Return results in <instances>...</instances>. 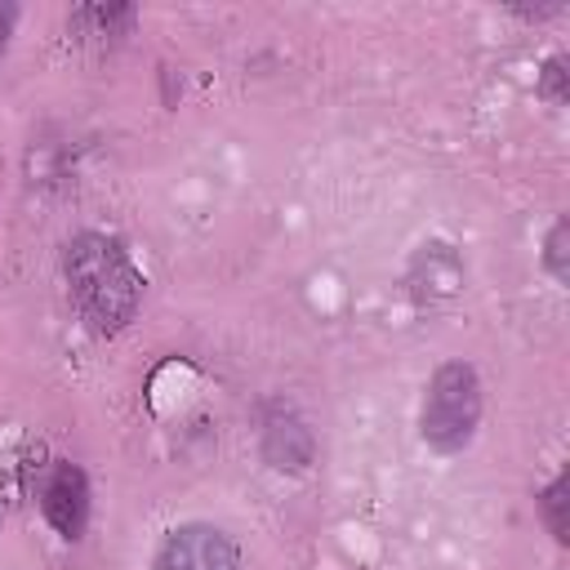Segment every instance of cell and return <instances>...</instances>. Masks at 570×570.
I'll list each match as a JSON object with an SVG mask.
<instances>
[{
	"mask_svg": "<svg viewBox=\"0 0 570 570\" xmlns=\"http://www.w3.org/2000/svg\"><path fill=\"white\" fill-rule=\"evenodd\" d=\"M263 454L272 459V468H303L312 459V432L303 428V419L285 405H276L263 423Z\"/></svg>",
	"mask_w": 570,
	"mask_h": 570,
	"instance_id": "6",
	"label": "cell"
},
{
	"mask_svg": "<svg viewBox=\"0 0 570 570\" xmlns=\"http://www.w3.org/2000/svg\"><path fill=\"white\" fill-rule=\"evenodd\" d=\"M543 94H548L552 102H566V58H552V62L543 67Z\"/></svg>",
	"mask_w": 570,
	"mask_h": 570,
	"instance_id": "10",
	"label": "cell"
},
{
	"mask_svg": "<svg viewBox=\"0 0 570 570\" xmlns=\"http://www.w3.org/2000/svg\"><path fill=\"white\" fill-rule=\"evenodd\" d=\"M13 22H18V9H13V4H0V58H4V49H9Z\"/></svg>",
	"mask_w": 570,
	"mask_h": 570,
	"instance_id": "11",
	"label": "cell"
},
{
	"mask_svg": "<svg viewBox=\"0 0 570 570\" xmlns=\"http://www.w3.org/2000/svg\"><path fill=\"white\" fill-rule=\"evenodd\" d=\"M539 508H543V521H548L552 539L566 543V476H557V481L539 494Z\"/></svg>",
	"mask_w": 570,
	"mask_h": 570,
	"instance_id": "9",
	"label": "cell"
},
{
	"mask_svg": "<svg viewBox=\"0 0 570 570\" xmlns=\"http://www.w3.org/2000/svg\"><path fill=\"white\" fill-rule=\"evenodd\" d=\"M543 263H548V272L557 281H570V223L566 218L552 223V232L543 240Z\"/></svg>",
	"mask_w": 570,
	"mask_h": 570,
	"instance_id": "8",
	"label": "cell"
},
{
	"mask_svg": "<svg viewBox=\"0 0 570 570\" xmlns=\"http://www.w3.org/2000/svg\"><path fill=\"white\" fill-rule=\"evenodd\" d=\"M476 423H481V379L468 361H445L423 396V419H419L423 441L436 454H459L476 436Z\"/></svg>",
	"mask_w": 570,
	"mask_h": 570,
	"instance_id": "2",
	"label": "cell"
},
{
	"mask_svg": "<svg viewBox=\"0 0 570 570\" xmlns=\"http://www.w3.org/2000/svg\"><path fill=\"white\" fill-rule=\"evenodd\" d=\"M71 27L80 36H125L134 27V9L129 4H80L71 9Z\"/></svg>",
	"mask_w": 570,
	"mask_h": 570,
	"instance_id": "7",
	"label": "cell"
},
{
	"mask_svg": "<svg viewBox=\"0 0 570 570\" xmlns=\"http://www.w3.org/2000/svg\"><path fill=\"white\" fill-rule=\"evenodd\" d=\"M62 276L80 321L94 334H120L142 303V276L116 236L80 232L62 254Z\"/></svg>",
	"mask_w": 570,
	"mask_h": 570,
	"instance_id": "1",
	"label": "cell"
},
{
	"mask_svg": "<svg viewBox=\"0 0 570 570\" xmlns=\"http://www.w3.org/2000/svg\"><path fill=\"white\" fill-rule=\"evenodd\" d=\"M151 570H240V548L218 525L191 521L160 539Z\"/></svg>",
	"mask_w": 570,
	"mask_h": 570,
	"instance_id": "3",
	"label": "cell"
},
{
	"mask_svg": "<svg viewBox=\"0 0 570 570\" xmlns=\"http://www.w3.org/2000/svg\"><path fill=\"white\" fill-rule=\"evenodd\" d=\"M40 508L49 517V525L62 534V539H80L85 525H89V481L76 463L58 459L49 468V481L40 490Z\"/></svg>",
	"mask_w": 570,
	"mask_h": 570,
	"instance_id": "4",
	"label": "cell"
},
{
	"mask_svg": "<svg viewBox=\"0 0 570 570\" xmlns=\"http://www.w3.org/2000/svg\"><path fill=\"white\" fill-rule=\"evenodd\" d=\"M459 285H463V263H459V254H454L450 245H441V240H428V245L414 254V263H410V294H414L419 303H441V298L459 294Z\"/></svg>",
	"mask_w": 570,
	"mask_h": 570,
	"instance_id": "5",
	"label": "cell"
}]
</instances>
